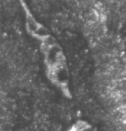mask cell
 Wrapping results in <instances>:
<instances>
[{
	"instance_id": "6da1fadb",
	"label": "cell",
	"mask_w": 126,
	"mask_h": 131,
	"mask_svg": "<svg viewBox=\"0 0 126 131\" xmlns=\"http://www.w3.org/2000/svg\"><path fill=\"white\" fill-rule=\"evenodd\" d=\"M50 78L58 85H65L68 80V72L65 67H60V68H54L51 69Z\"/></svg>"
},
{
	"instance_id": "7a4b0ae2",
	"label": "cell",
	"mask_w": 126,
	"mask_h": 131,
	"mask_svg": "<svg viewBox=\"0 0 126 131\" xmlns=\"http://www.w3.org/2000/svg\"><path fill=\"white\" fill-rule=\"evenodd\" d=\"M26 24H27L28 30H29V31L33 35L39 27V24L37 23L36 19H35V18L30 15V14H28V16H27V23Z\"/></svg>"
},
{
	"instance_id": "3957f363",
	"label": "cell",
	"mask_w": 126,
	"mask_h": 131,
	"mask_svg": "<svg viewBox=\"0 0 126 131\" xmlns=\"http://www.w3.org/2000/svg\"><path fill=\"white\" fill-rule=\"evenodd\" d=\"M34 35L37 37V38H40L41 40H43L44 38H46L47 36H49L48 29H47L45 27L41 26V25H39L38 29H37L36 31L34 33Z\"/></svg>"
},
{
	"instance_id": "277c9868",
	"label": "cell",
	"mask_w": 126,
	"mask_h": 131,
	"mask_svg": "<svg viewBox=\"0 0 126 131\" xmlns=\"http://www.w3.org/2000/svg\"><path fill=\"white\" fill-rule=\"evenodd\" d=\"M87 125L85 121H78L73 126V131H82Z\"/></svg>"
},
{
	"instance_id": "5b68a950",
	"label": "cell",
	"mask_w": 126,
	"mask_h": 131,
	"mask_svg": "<svg viewBox=\"0 0 126 131\" xmlns=\"http://www.w3.org/2000/svg\"><path fill=\"white\" fill-rule=\"evenodd\" d=\"M43 44H44V45H46L48 47H49V48H51V47H53L55 45H56V44H55V39L54 38L53 36H47L46 38H44L43 40Z\"/></svg>"
},
{
	"instance_id": "8992f818",
	"label": "cell",
	"mask_w": 126,
	"mask_h": 131,
	"mask_svg": "<svg viewBox=\"0 0 126 131\" xmlns=\"http://www.w3.org/2000/svg\"><path fill=\"white\" fill-rule=\"evenodd\" d=\"M82 131H96L95 130V128L92 127V126H91V125H87L86 127L84 128V129Z\"/></svg>"
}]
</instances>
